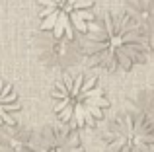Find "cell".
Returning a JSON list of instances; mask_svg holds the SVG:
<instances>
[{"mask_svg": "<svg viewBox=\"0 0 154 152\" xmlns=\"http://www.w3.org/2000/svg\"><path fill=\"white\" fill-rule=\"evenodd\" d=\"M37 152H84L78 135L70 127H49L41 135Z\"/></svg>", "mask_w": 154, "mask_h": 152, "instance_id": "cell-5", "label": "cell"}, {"mask_svg": "<svg viewBox=\"0 0 154 152\" xmlns=\"http://www.w3.org/2000/svg\"><path fill=\"white\" fill-rule=\"evenodd\" d=\"M107 152H154V125L140 113L117 115L103 133Z\"/></svg>", "mask_w": 154, "mask_h": 152, "instance_id": "cell-4", "label": "cell"}, {"mask_svg": "<svg viewBox=\"0 0 154 152\" xmlns=\"http://www.w3.org/2000/svg\"><path fill=\"white\" fill-rule=\"evenodd\" d=\"M150 49L146 27L129 12H109L94 20L84 41L88 62L105 72H127L143 65Z\"/></svg>", "mask_w": 154, "mask_h": 152, "instance_id": "cell-1", "label": "cell"}, {"mask_svg": "<svg viewBox=\"0 0 154 152\" xmlns=\"http://www.w3.org/2000/svg\"><path fill=\"white\" fill-rule=\"evenodd\" d=\"M94 22V0H39V27L57 39H74Z\"/></svg>", "mask_w": 154, "mask_h": 152, "instance_id": "cell-3", "label": "cell"}, {"mask_svg": "<svg viewBox=\"0 0 154 152\" xmlns=\"http://www.w3.org/2000/svg\"><path fill=\"white\" fill-rule=\"evenodd\" d=\"M107 107L109 99L94 76L64 74L53 88V111L70 129L96 125Z\"/></svg>", "mask_w": 154, "mask_h": 152, "instance_id": "cell-2", "label": "cell"}, {"mask_svg": "<svg viewBox=\"0 0 154 152\" xmlns=\"http://www.w3.org/2000/svg\"><path fill=\"white\" fill-rule=\"evenodd\" d=\"M20 99L14 86L0 80V127H14L20 115Z\"/></svg>", "mask_w": 154, "mask_h": 152, "instance_id": "cell-6", "label": "cell"}]
</instances>
